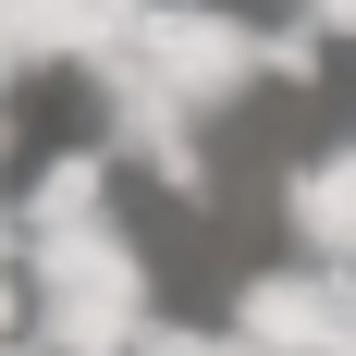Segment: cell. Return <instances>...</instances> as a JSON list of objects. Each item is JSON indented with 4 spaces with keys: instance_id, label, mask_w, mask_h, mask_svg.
<instances>
[{
    "instance_id": "9c48e42d",
    "label": "cell",
    "mask_w": 356,
    "mask_h": 356,
    "mask_svg": "<svg viewBox=\"0 0 356 356\" xmlns=\"http://www.w3.org/2000/svg\"><path fill=\"white\" fill-rule=\"evenodd\" d=\"M221 356H270V344H246V332H221Z\"/></svg>"
},
{
    "instance_id": "5b68a950",
    "label": "cell",
    "mask_w": 356,
    "mask_h": 356,
    "mask_svg": "<svg viewBox=\"0 0 356 356\" xmlns=\"http://www.w3.org/2000/svg\"><path fill=\"white\" fill-rule=\"evenodd\" d=\"M0 25H13L25 74H86L99 49H123L147 25V0H0Z\"/></svg>"
},
{
    "instance_id": "30bf717a",
    "label": "cell",
    "mask_w": 356,
    "mask_h": 356,
    "mask_svg": "<svg viewBox=\"0 0 356 356\" xmlns=\"http://www.w3.org/2000/svg\"><path fill=\"white\" fill-rule=\"evenodd\" d=\"M283 13H307V0H283Z\"/></svg>"
},
{
    "instance_id": "3957f363",
    "label": "cell",
    "mask_w": 356,
    "mask_h": 356,
    "mask_svg": "<svg viewBox=\"0 0 356 356\" xmlns=\"http://www.w3.org/2000/svg\"><path fill=\"white\" fill-rule=\"evenodd\" d=\"M234 332L270 344V356H344V270H320V258L246 270L234 283Z\"/></svg>"
},
{
    "instance_id": "6da1fadb",
    "label": "cell",
    "mask_w": 356,
    "mask_h": 356,
    "mask_svg": "<svg viewBox=\"0 0 356 356\" xmlns=\"http://www.w3.org/2000/svg\"><path fill=\"white\" fill-rule=\"evenodd\" d=\"M25 332L49 356H147L160 307H147V258L123 246V221L25 246Z\"/></svg>"
},
{
    "instance_id": "277c9868",
    "label": "cell",
    "mask_w": 356,
    "mask_h": 356,
    "mask_svg": "<svg viewBox=\"0 0 356 356\" xmlns=\"http://www.w3.org/2000/svg\"><path fill=\"white\" fill-rule=\"evenodd\" d=\"M270 221H283V246H295V258L356 270V147L283 160V184H270Z\"/></svg>"
},
{
    "instance_id": "8992f818",
    "label": "cell",
    "mask_w": 356,
    "mask_h": 356,
    "mask_svg": "<svg viewBox=\"0 0 356 356\" xmlns=\"http://www.w3.org/2000/svg\"><path fill=\"white\" fill-rule=\"evenodd\" d=\"M111 184H123V160H111L99 136H86V147H49L37 184H25V246H49V234H99V221H111Z\"/></svg>"
},
{
    "instance_id": "ba28073f",
    "label": "cell",
    "mask_w": 356,
    "mask_h": 356,
    "mask_svg": "<svg viewBox=\"0 0 356 356\" xmlns=\"http://www.w3.org/2000/svg\"><path fill=\"white\" fill-rule=\"evenodd\" d=\"M344 356H356V270H344Z\"/></svg>"
},
{
    "instance_id": "52a82bcc",
    "label": "cell",
    "mask_w": 356,
    "mask_h": 356,
    "mask_svg": "<svg viewBox=\"0 0 356 356\" xmlns=\"http://www.w3.org/2000/svg\"><path fill=\"white\" fill-rule=\"evenodd\" d=\"M147 356H221V332H172V320H160V332H147Z\"/></svg>"
},
{
    "instance_id": "7a4b0ae2",
    "label": "cell",
    "mask_w": 356,
    "mask_h": 356,
    "mask_svg": "<svg viewBox=\"0 0 356 356\" xmlns=\"http://www.w3.org/2000/svg\"><path fill=\"white\" fill-rule=\"evenodd\" d=\"M99 62L147 74L160 99H184L197 123H221L234 99H258L270 86V49H258V25L234 13V0H147V25L123 37V49H99Z\"/></svg>"
}]
</instances>
